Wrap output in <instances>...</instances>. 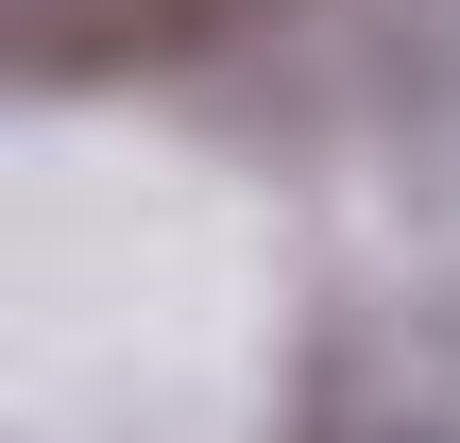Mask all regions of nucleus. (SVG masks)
I'll return each instance as SVG.
<instances>
[]
</instances>
